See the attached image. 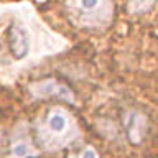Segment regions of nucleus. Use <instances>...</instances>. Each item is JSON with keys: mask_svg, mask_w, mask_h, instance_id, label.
<instances>
[{"mask_svg": "<svg viewBox=\"0 0 158 158\" xmlns=\"http://www.w3.org/2000/svg\"><path fill=\"white\" fill-rule=\"evenodd\" d=\"M36 143L46 152H59L81 137L76 118L63 107H51L35 122Z\"/></svg>", "mask_w": 158, "mask_h": 158, "instance_id": "nucleus-1", "label": "nucleus"}, {"mask_svg": "<svg viewBox=\"0 0 158 158\" xmlns=\"http://www.w3.org/2000/svg\"><path fill=\"white\" fill-rule=\"evenodd\" d=\"M66 12L77 27L106 28L112 18L110 0H66Z\"/></svg>", "mask_w": 158, "mask_h": 158, "instance_id": "nucleus-2", "label": "nucleus"}, {"mask_svg": "<svg viewBox=\"0 0 158 158\" xmlns=\"http://www.w3.org/2000/svg\"><path fill=\"white\" fill-rule=\"evenodd\" d=\"M30 94L35 99H63L68 102L74 101L71 89L61 82L54 81V79H44L40 82H33L30 86Z\"/></svg>", "mask_w": 158, "mask_h": 158, "instance_id": "nucleus-3", "label": "nucleus"}, {"mask_svg": "<svg viewBox=\"0 0 158 158\" xmlns=\"http://www.w3.org/2000/svg\"><path fill=\"white\" fill-rule=\"evenodd\" d=\"M35 155H38V150L35 147L31 137H30L28 128L25 125H20L13 133L8 150V158H31Z\"/></svg>", "mask_w": 158, "mask_h": 158, "instance_id": "nucleus-4", "label": "nucleus"}, {"mask_svg": "<svg viewBox=\"0 0 158 158\" xmlns=\"http://www.w3.org/2000/svg\"><path fill=\"white\" fill-rule=\"evenodd\" d=\"M8 43H10V51L15 59H23L28 54L30 49V40L28 33L22 25H12L8 30Z\"/></svg>", "mask_w": 158, "mask_h": 158, "instance_id": "nucleus-5", "label": "nucleus"}, {"mask_svg": "<svg viewBox=\"0 0 158 158\" xmlns=\"http://www.w3.org/2000/svg\"><path fill=\"white\" fill-rule=\"evenodd\" d=\"M125 130H127V135L130 138L132 143H140L145 137V130H147V120L142 114L138 112H127L125 115Z\"/></svg>", "mask_w": 158, "mask_h": 158, "instance_id": "nucleus-6", "label": "nucleus"}, {"mask_svg": "<svg viewBox=\"0 0 158 158\" xmlns=\"http://www.w3.org/2000/svg\"><path fill=\"white\" fill-rule=\"evenodd\" d=\"M153 3L155 0H128V10L130 13H145L153 7Z\"/></svg>", "mask_w": 158, "mask_h": 158, "instance_id": "nucleus-7", "label": "nucleus"}, {"mask_svg": "<svg viewBox=\"0 0 158 158\" xmlns=\"http://www.w3.org/2000/svg\"><path fill=\"white\" fill-rule=\"evenodd\" d=\"M68 158H99V153H97V150H96L94 147L87 145V147H84L81 152L71 153Z\"/></svg>", "mask_w": 158, "mask_h": 158, "instance_id": "nucleus-8", "label": "nucleus"}]
</instances>
